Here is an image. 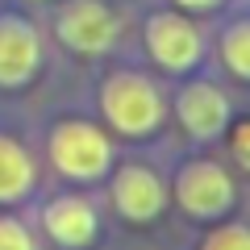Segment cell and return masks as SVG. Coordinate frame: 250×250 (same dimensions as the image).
<instances>
[{"instance_id": "obj_9", "label": "cell", "mask_w": 250, "mask_h": 250, "mask_svg": "<svg viewBox=\"0 0 250 250\" xmlns=\"http://www.w3.org/2000/svg\"><path fill=\"white\" fill-rule=\"evenodd\" d=\"M42 221H46V229H50V238L62 242V246H83V242H92V233H96V213H92L88 200H80V196L54 200Z\"/></svg>"}, {"instance_id": "obj_7", "label": "cell", "mask_w": 250, "mask_h": 250, "mask_svg": "<svg viewBox=\"0 0 250 250\" xmlns=\"http://www.w3.org/2000/svg\"><path fill=\"white\" fill-rule=\"evenodd\" d=\"M179 121L192 138H217L229 121V100L213 83H192L179 92Z\"/></svg>"}, {"instance_id": "obj_14", "label": "cell", "mask_w": 250, "mask_h": 250, "mask_svg": "<svg viewBox=\"0 0 250 250\" xmlns=\"http://www.w3.org/2000/svg\"><path fill=\"white\" fill-rule=\"evenodd\" d=\"M175 4H184V9H213V4H221V0H175Z\"/></svg>"}, {"instance_id": "obj_4", "label": "cell", "mask_w": 250, "mask_h": 250, "mask_svg": "<svg viewBox=\"0 0 250 250\" xmlns=\"http://www.w3.org/2000/svg\"><path fill=\"white\" fill-rule=\"evenodd\" d=\"M175 196L192 217H221L233 205V184L217 163H188L175 179Z\"/></svg>"}, {"instance_id": "obj_10", "label": "cell", "mask_w": 250, "mask_h": 250, "mask_svg": "<svg viewBox=\"0 0 250 250\" xmlns=\"http://www.w3.org/2000/svg\"><path fill=\"white\" fill-rule=\"evenodd\" d=\"M34 188V159L25 146L0 134V200H21Z\"/></svg>"}, {"instance_id": "obj_5", "label": "cell", "mask_w": 250, "mask_h": 250, "mask_svg": "<svg viewBox=\"0 0 250 250\" xmlns=\"http://www.w3.org/2000/svg\"><path fill=\"white\" fill-rule=\"evenodd\" d=\"M146 46L167 71H188L200 59V29L179 13H159L146 25Z\"/></svg>"}, {"instance_id": "obj_6", "label": "cell", "mask_w": 250, "mask_h": 250, "mask_svg": "<svg viewBox=\"0 0 250 250\" xmlns=\"http://www.w3.org/2000/svg\"><path fill=\"white\" fill-rule=\"evenodd\" d=\"M42 62V42L21 17H0V88H17Z\"/></svg>"}, {"instance_id": "obj_2", "label": "cell", "mask_w": 250, "mask_h": 250, "mask_svg": "<svg viewBox=\"0 0 250 250\" xmlns=\"http://www.w3.org/2000/svg\"><path fill=\"white\" fill-rule=\"evenodd\" d=\"M50 159L62 175L71 179H96L108 171V159H113V146L100 134L96 125L88 121H62L54 125L50 134Z\"/></svg>"}, {"instance_id": "obj_12", "label": "cell", "mask_w": 250, "mask_h": 250, "mask_svg": "<svg viewBox=\"0 0 250 250\" xmlns=\"http://www.w3.org/2000/svg\"><path fill=\"white\" fill-rule=\"evenodd\" d=\"M0 250H34V238L25 233V225L0 217Z\"/></svg>"}, {"instance_id": "obj_3", "label": "cell", "mask_w": 250, "mask_h": 250, "mask_svg": "<svg viewBox=\"0 0 250 250\" xmlns=\"http://www.w3.org/2000/svg\"><path fill=\"white\" fill-rule=\"evenodd\" d=\"M59 38L80 54H104L117 42V13L104 0H71L59 13Z\"/></svg>"}, {"instance_id": "obj_8", "label": "cell", "mask_w": 250, "mask_h": 250, "mask_svg": "<svg viewBox=\"0 0 250 250\" xmlns=\"http://www.w3.org/2000/svg\"><path fill=\"white\" fill-rule=\"evenodd\" d=\"M113 200L129 221H150L163 208V184L146 167H121V175L113 184Z\"/></svg>"}, {"instance_id": "obj_1", "label": "cell", "mask_w": 250, "mask_h": 250, "mask_svg": "<svg viewBox=\"0 0 250 250\" xmlns=\"http://www.w3.org/2000/svg\"><path fill=\"white\" fill-rule=\"evenodd\" d=\"M100 108H104L108 125H113L117 134H129V138H142L150 129H159L163 121V96L150 80L142 75H113L100 92Z\"/></svg>"}, {"instance_id": "obj_13", "label": "cell", "mask_w": 250, "mask_h": 250, "mask_svg": "<svg viewBox=\"0 0 250 250\" xmlns=\"http://www.w3.org/2000/svg\"><path fill=\"white\" fill-rule=\"evenodd\" d=\"M205 250H250V246H246V229H242V225H229V229H217L213 238L205 242Z\"/></svg>"}, {"instance_id": "obj_11", "label": "cell", "mask_w": 250, "mask_h": 250, "mask_svg": "<svg viewBox=\"0 0 250 250\" xmlns=\"http://www.w3.org/2000/svg\"><path fill=\"white\" fill-rule=\"evenodd\" d=\"M221 54H225V62H229V71L238 75V80L250 75V29L242 25V21L221 38Z\"/></svg>"}]
</instances>
